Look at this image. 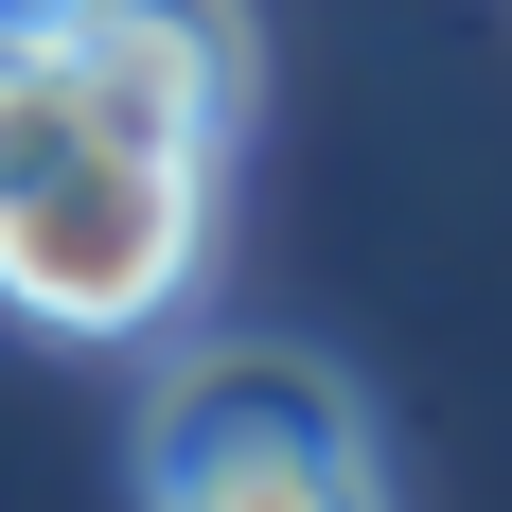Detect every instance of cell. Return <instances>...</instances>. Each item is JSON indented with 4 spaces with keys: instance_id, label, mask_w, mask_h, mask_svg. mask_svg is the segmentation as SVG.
Instances as JSON below:
<instances>
[{
    "instance_id": "1",
    "label": "cell",
    "mask_w": 512,
    "mask_h": 512,
    "mask_svg": "<svg viewBox=\"0 0 512 512\" xmlns=\"http://www.w3.org/2000/svg\"><path fill=\"white\" fill-rule=\"evenodd\" d=\"M212 283V142L106 89L71 36L0 53V318L124 354Z\"/></svg>"
},
{
    "instance_id": "2",
    "label": "cell",
    "mask_w": 512,
    "mask_h": 512,
    "mask_svg": "<svg viewBox=\"0 0 512 512\" xmlns=\"http://www.w3.org/2000/svg\"><path fill=\"white\" fill-rule=\"evenodd\" d=\"M142 512H389L371 407L301 336H212L142 389Z\"/></svg>"
},
{
    "instance_id": "3",
    "label": "cell",
    "mask_w": 512,
    "mask_h": 512,
    "mask_svg": "<svg viewBox=\"0 0 512 512\" xmlns=\"http://www.w3.org/2000/svg\"><path fill=\"white\" fill-rule=\"evenodd\" d=\"M71 53L230 159V124H248V0H89V18H71Z\"/></svg>"
},
{
    "instance_id": "4",
    "label": "cell",
    "mask_w": 512,
    "mask_h": 512,
    "mask_svg": "<svg viewBox=\"0 0 512 512\" xmlns=\"http://www.w3.org/2000/svg\"><path fill=\"white\" fill-rule=\"evenodd\" d=\"M71 18H89V0H0V53H18V36H71Z\"/></svg>"
}]
</instances>
